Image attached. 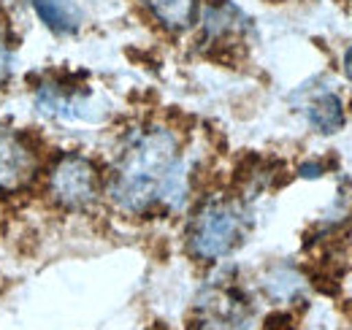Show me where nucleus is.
<instances>
[{"instance_id":"obj_1","label":"nucleus","mask_w":352,"mask_h":330,"mask_svg":"<svg viewBox=\"0 0 352 330\" xmlns=\"http://www.w3.org/2000/svg\"><path fill=\"white\" fill-rule=\"evenodd\" d=\"M187 195V168L179 141L166 127H146L131 135L109 176V198L128 214L155 206L176 208Z\"/></svg>"},{"instance_id":"obj_2","label":"nucleus","mask_w":352,"mask_h":330,"mask_svg":"<svg viewBox=\"0 0 352 330\" xmlns=\"http://www.w3.org/2000/svg\"><path fill=\"white\" fill-rule=\"evenodd\" d=\"M247 228L250 214L236 198H209L187 225V249L201 263L220 260L244 241Z\"/></svg>"},{"instance_id":"obj_3","label":"nucleus","mask_w":352,"mask_h":330,"mask_svg":"<svg viewBox=\"0 0 352 330\" xmlns=\"http://www.w3.org/2000/svg\"><path fill=\"white\" fill-rule=\"evenodd\" d=\"M46 187L57 206L79 211V208H87L98 198L100 176L92 160H87L85 155L68 152V155H60L49 168Z\"/></svg>"},{"instance_id":"obj_4","label":"nucleus","mask_w":352,"mask_h":330,"mask_svg":"<svg viewBox=\"0 0 352 330\" xmlns=\"http://www.w3.org/2000/svg\"><path fill=\"white\" fill-rule=\"evenodd\" d=\"M247 300L236 287H209L195 306L198 330H241L247 322Z\"/></svg>"},{"instance_id":"obj_5","label":"nucleus","mask_w":352,"mask_h":330,"mask_svg":"<svg viewBox=\"0 0 352 330\" xmlns=\"http://www.w3.org/2000/svg\"><path fill=\"white\" fill-rule=\"evenodd\" d=\"M36 149L14 127L0 124V192H16L36 176Z\"/></svg>"},{"instance_id":"obj_6","label":"nucleus","mask_w":352,"mask_h":330,"mask_svg":"<svg viewBox=\"0 0 352 330\" xmlns=\"http://www.w3.org/2000/svg\"><path fill=\"white\" fill-rule=\"evenodd\" d=\"M247 16L233 6V3H214L206 8L204 16V36L209 43L225 46L228 41H241L247 33Z\"/></svg>"},{"instance_id":"obj_7","label":"nucleus","mask_w":352,"mask_h":330,"mask_svg":"<svg viewBox=\"0 0 352 330\" xmlns=\"http://www.w3.org/2000/svg\"><path fill=\"white\" fill-rule=\"evenodd\" d=\"M28 6L38 14V19L57 36H71L79 30L82 16L71 0H28Z\"/></svg>"},{"instance_id":"obj_8","label":"nucleus","mask_w":352,"mask_h":330,"mask_svg":"<svg viewBox=\"0 0 352 330\" xmlns=\"http://www.w3.org/2000/svg\"><path fill=\"white\" fill-rule=\"evenodd\" d=\"M141 3L155 16V22H160L171 33H182L192 28L195 14H198V0H141Z\"/></svg>"},{"instance_id":"obj_9","label":"nucleus","mask_w":352,"mask_h":330,"mask_svg":"<svg viewBox=\"0 0 352 330\" xmlns=\"http://www.w3.org/2000/svg\"><path fill=\"white\" fill-rule=\"evenodd\" d=\"M307 120L317 133H339L344 127V103L336 92H320L307 103Z\"/></svg>"},{"instance_id":"obj_10","label":"nucleus","mask_w":352,"mask_h":330,"mask_svg":"<svg viewBox=\"0 0 352 330\" xmlns=\"http://www.w3.org/2000/svg\"><path fill=\"white\" fill-rule=\"evenodd\" d=\"M11 63H14V57H11V46H8L6 33L0 30V87L8 82V76H11Z\"/></svg>"},{"instance_id":"obj_11","label":"nucleus","mask_w":352,"mask_h":330,"mask_svg":"<svg viewBox=\"0 0 352 330\" xmlns=\"http://www.w3.org/2000/svg\"><path fill=\"white\" fill-rule=\"evenodd\" d=\"M263 330H296V325H293V320L287 314H271L265 320Z\"/></svg>"},{"instance_id":"obj_12","label":"nucleus","mask_w":352,"mask_h":330,"mask_svg":"<svg viewBox=\"0 0 352 330\" xmlns=\"http://www.w3.org/2000/svg\"><path fill=\"white\" fill-rule=\"evenodd\" d=\"M344 76L352 82V46L344 52Z\"/></svg>"}]
</instances>
